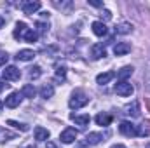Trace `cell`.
Segmentation results:
<instances>
[{"mask_svg": "<svg viewBox=\"0 0 150 148\" xmlns=\"http://www.w3.org/2000/svg\"><path fill=\"white\" fill-rule=\"evenodd\" d=\"M89 103V98L84 94V92H80V91H77L72 94V98H70V101H68V105H70V108L72 110H79V108H82V106H86Z\"/></svg>", "mask_w": 150, "mask_h": 148, "instance_id": "obj_1", "label": "cell"}, {"mask_svg": "<svg viewBox=\"0 0 150 148\" xmlns=\"http://www.w3.org/2000/svg\"><path fill=\"white\" fill-rule=\"evenodd\" d=\"M119 131H120L122 136H127V138H134V136H138V127H136L133 122H127V120L120 122Z\"/></svg>", "mask_w": 150, "mask_h": 148, "instance_id": "obj_2", "label": "cell"}, {"mask_svg": "<svg viewBox=\"0 0 150 148\" xmlns=\"http://www.w3.org/2000/svg\"><path fill=\"white\" fill-rule=\"evenodd\" d=\"M115 92H117L119 96L126 98V96H131V94L134 92V87H133L129 82H119V84H115Z\"/></svg>", "mask_w": 150, "mask_h": 148, "instance_id": "obj_3", "label": "cell"}, {"mask_svg": "<svg viewBox=\"0 0 150 148\" xmlns=\"http://www.w3.org/2000/svg\"><path fill=\"white\" fill-rule=\"evenodd\" d=\"M19 78H21V72H19V68H16V66H7V68L4 70V80L16 82V80H19Z\"/></svg>", "mask_w": 150, "mask_h": 148, "instance_id": "obj_4", "label": "cell"}, {"mask_svg": "<svg viewBox=\"0 0 150 148\" xmlns=\"http://www.w3.org/2000/svg\"><path fill=\"white\" fill-rule=\"evenodd\" d=\"M75 138H77V131H75L74 127H67L61 134H59V140L63 141V143H74L75 141Z\"/></svg>", "mask_w": 150, "mask_h": 148, "instance_id": "obj_5", "label": "cell"}, {"mask_svg": "<svg viewBox=\"0 0 150 148\" xmlns=\"http://www.w3.org/2000/svg\"><path fill=\"white\" fill-rule=\"evenodd\" d=\"M21 103V94L19 92H11L7 98H5V106L7 108H18Z\"/></svg>", "mask_w": 150, "mask_h": 148, "instance_id": "obj_6", "label": "cell"}, {"mask_svg": "<svg viewBox=\"0 0 150 148\" xmlns=\"http://www.w3.org/2000/svg\"><path fill=\"white\" fill-rule=\"evenodd\" d=\"M21 9H23L25 14H35L38 9H40V2H33V0L23 2V4H21Z\"/></svg>", "mask_w": 150, "mask_h": 148, "instance_id": "obj_7", "label": "cell"}, {"mask_svg": "<svg viewBox=\"0 0 150 148\" xmlns=\"http://www.w3.org/2000/svg\"><path fill=\"white\" fill-rule=\"evenodd\" d=\"M127 52H131V44H127V42H119L117 45H113V54H115V56H126Z\"/></svg>", "mask_w": 150, "mask_h": 148, "instance_id": "obj_8", "label": "cell"}, {"mask_svg": "<svg viewBox=\"0 0 150 148\" xmlns=\"http://www.w3.org/2000/svg\"><path fill=\"white\" fill-rule=\"evenodd\" d=\"M30 32V28L26 26V23H23V21H19L18 25H16V30H14V38L16 40H21V38L26 37V33Z\"/></svg>", "mask_w": 150, "mask_h": 148, "instance_id": "obj_9", "label": "cell"}, {"mask_svg": "<svg viewBox=\"0 0 150 148\" xmlns=\"http://www.w3.org/2000/svg\"><path fill=\"white\" fill-rule=\"evenodd\" d=\"M133 72H134L133 66H122V68L115 73V77L119 78V82H127V78L133 75Z\"/></svg>", "mask_w": 150, "mask_h": 148, "instance_id": "obj_10", "label": "cell"}, {"mask_svg": "<svg viewBox=\"0 0 150 148\" xmlns=\"http://www.w3.org/2000/svg\"><path fill=\"white\" fill-rule=\"evenodd\" d=\"M91 28H93V33H94L96 37H105L107 32H108L103 21H94V23L91 25Z\"/></svg>", "mask_w": 150, "mask_h": 148, "instance_id": "obj_11", "label": "cell"}, {"mask_svg": "<svg viewBox=\"0 0 150 148\" xmlns=\"http://www.w3.org/2000/svg\"><path fill=\"white\" fill-rule=\"evenodd\" d=\"M91 56H93V59H101V58H105V56H107V51H105L103 44H94V45L91 47Z\"/></svg>", "mask_w": 150, "mask_h": 148, "instance_id": "obj_12", "label": "cell"}, {"mask_svg": "<svg viewBox=\"0 0 150 148\" xmlns=\"http://www.w3.org/2000/svg\"><path fill=\"white\" fill-rule=\"evenodd\" d=\"M33 58H35V52L32 49H23V51H19L16 54V59L18 61H32Z\"/></svg>", "mask_w": 150, "mask_h": 148, "instance_id": "obj_13", "label": "cell"}, {"mask_svg": "<svg viewBox=\"0 0 150 148\" xmlns=\"http://www.w3.org/2000/svg\"><path fill=\"white\" fill-rule=\"evenodd\" d=\"M94 120H96V124H98V125L107 127V125H110V124H112V115H108V113H98Z\"/></svg>", "mask_w": 150, "mask_h": 148, "instance_id": "obj_14", "label": "cell"}, {"mask_svg": "<svg viewBox=\"0 0 150 148\" xmlns=\"http://www.w3.org/2000/svg\"><path fill=\"white\" fill-rule=\"evenodd\" d=\"M124 113L129 115V117H140V105H138V101H133L131 105H127L124 108Z\"/></svg>", "mask_w": 150, "mask_h": 148, "instance_id": "obj_15", "label": "cell"}, {"mask_svg": "<svg viewBox=\"0 0 150 148\" xmlns=\"http://www.w3.org/2000/svg\"><path fill=\"white\" fill-rule=\"evenodd\" d=\"M70 118L75 120V124H79L80 127H86V125H89V122H91V117H89V115H75V113H72Z\"/></svg>", "mask_w": 150, "mask_h": 148, "instance_id": "obj_16", "label": "cell"}, {"mask_svg": "<svg viewBox=\"0 0 150 148\" xmlns=\"http://www.w3.org/2000/svg\"><path fill=\"white\" fill-rule=\"evenodd\" d=\"M113 78H115V72H105V73H100L96 77V82H98L100 85H105V84H108Z\"/></svg>", "mask_w": 150, "mask_h": 148, "instance_id": "obj_17", "label": "cell"}, {"mask_svg": "<svg viewBox=\"0 0 150 148\" xmlns=\"http://www.w3.org/2000/svg\"><path fill=\"white\" fill-rule=\"evenodd\" d=\"M101 140H103V134L101 132H89L86 136V145H98Z\"/></svg>", "mask_w": 150, "mask_h": 148, "instance_id": "obj_18", "label": "cell"}, {"mask_svg": "<svg viewBox=\"0 0 150 148\" xmlns=\"http://www.w3.org/2000/svg\"><path fill=\"white\" fill-rule=\"evenodd\" d=\"M35 94H37V89L33 87V84H26V85H23V89H21V96H25V98H35Z\"/></svg>", "mask_w": 150, "mask_h": 148, "instance_id": "obj_19", "label": "cell"}, {"mask_svg": "<svg viewBox=\"0 0 150 148\" xmlns=\"http://www.w3.org/2000/svg\"><path fill=\"white\" fill-rule=\"evenodd\" d=\"M131 30H133L131 23H120L119 26H115V33L117 35H127V33H131Z\"/></svg>", "mask_w": 150, "mask_h": 148, "instance_id": "obj_20", "label": "cell"}, {"mask_svg": "<svg viewBox=\"0 0 150 148\" xmlns=\"http://www.w3.org/2000/svg\"><path fill=\"white\" fill-rule=\"evenodd\" d=\"M35 140L38 141H45V140H49V131L45 129V127H35Z\"/></svg>", "mask_w": 150, "mask_h": 148, "instance_id": "obj_21", "label": "cell"}, {"mask_svg": "<svg viewBox=\"0 0 150 148\" xmlns=\"http://www.w3.org/2000/svg\"><path fill=\"white\" fill-rule=\"evenodd\" d=\"M52 94H54V87H52L51 84H45V85L40 89V96L45 98V99H47V98H52Z\"/></svg>", "mask_w": 150, "mask_h": 148, "instance_id": "obj_22", "label": "cell"}, {"mask_svg": "<svg viewBox=\"0 0 150 148\" xmlns=\"http://www.w3.org/2000/svg\"><path fill=\"white\" fill-rule=\"evenodd\" d=\"M7 125H11V127H14V129H19V131H23V132H26V131L30 129L26 124H19V122H16V120H7Z\"/></svg>", "mask_w": 150, "mask_h": 148, "instance_id": "obj_23", "label": "cell"}, {"mask_svg": "<svg viewBox=\"0 0 150 148\" xmlns=\"http://www.w3.org/2000/svg\"><path fill=\"white\" fill-rule=\"evenodd\" d=\"M65 78H67V68L65 66H58L56 68V80L65 82Z\"/></svg>", "mask_w": 150, "mask_h": 148, "instance_id": "obj_24", "label": "cell"}, {"mask_svg": "<svg viewBox=\"0 0 150 148\" xmlns=\"http://www.w3.org/2000/svg\"><path fill=\"white\" fill-rule=\"evenodd\" d=\"M30 78H32V80H35V78H38V77H40V75H42V68H40V66H33V68H30Z\"/></svg>", "mask_w": 150, "mask_h": 148, "instance_id": "obj_25", "label": "cell"}, {"mask_svg": "<svg viewBox=\"0 0 150 148\" xmlns=\"http://www.w3.org/2000/svg\"><path fill=\"white\" fill-rule=\"evenodd\" d=\"M37 30H38V33H40V35H42V33H45V32H47V25L38 21V23H37Z\"/></svg>", "mask_w": 150, "mask_h": 148, "instance_id": "obj_26", "label": "cell"}, {"mask_svg": "<svg viewBox=\"0 0 150 148\" xmlns=\"http://www.w3.org/2000/svg\"><path fill=\"white\" fill-rule=\"evenodd\" d=\"M101 18H103V19H105V21H108V19H112V12H110V11H107V9H105V11H103V12H101Z\"/></svg>", "mask_w": 150, "mask_h": 148, "instance_id": "obj_27", "label": "cell"}, {"mask_svg": "<svg viewBox=\"0 0 150 148\" xmlns=\"http://www.w3.org/2000/svg\"><path fill=\"white\" fill-rule=\"evenodd\" d=\"M7 59H9V56H7L5 52H0V66H4V65L7 63Z\"/></svg>", "mask_w": 150, "mask_h": 148, "instance_id": "obj_28", "label": "cell"}, {"mask_svg": "<svg viewBox=\"0 0 150 148\" xmlns=\"http://www.w3.org/2000/svg\"><path fill=\"white\" fill-rule=\"evenodd\" d=\"M89 5H93V7H103V2H98V0H89Z\"/></svg>", "mask_w": 150, "mask_h": 148, "instance_id": "obj_29", "label": "cell"}, {"mask_svg": "<svg viewBox=\"0 0 150 148\" xmlns=\"http://www.w3.org/2000/svg\"><path fill=\"white\" fill-rule=\"evenodd\" d=\"M7 80H0V91H4V89H7L9 87V84H5Z\"/></svg>", "mask_w": 150, "mask_h": 148, "instance_id": "obj_30", "label": "cell"}, {"mask_svg": "<svg viewBox=\"0 0 150 148\" xmlns=\"http://www.w3.org/2000/svg\"><path fill=\"white\" fill-rule=\"evenodd\" d=\"M45 148H59L54 141H47V145H45Z\"/></svg>", "mask_w": 150, "mask_h": 148, "instance_id": "obj_31", "label": "cell"}, {"mask_svg": "<svg viewBox=\"0 0 150 148\" xmlns=\"http://www.w3.org/2000/svg\"><path fill=\"white\" fill-rule=\"evenodd\" d=\"M112 148H126L124 145H120V143H117V145H112Z\"/></svg>", "mask_w": 150, "mask_h": 148, "instance_id": "obj_32", "label": "cell"}, {"mask_svg": "<svg viewBox=\"0 0 150 148\" xmlns=\"http://www.w3.org/2000/svg\"><path fill=\"white\" fill-rule=\"evenodd\" d=\"M4 23H5V19H4V18H2V16H0V28H2V26H4Z\"/></svg>", "mask_w": 150, "mask_h": 148, "instance_id": "obj_33", "label": "cell"}, {"mask_svg": "<svg viewBox=\"0 0 150 148\" xmlns=\"http://www.w3.org/2000/svg\"><path fill=\"white\" fill-rule=\"evenodd\" d=\"M2 108H4V103H2V101H0V111H2Z\"/></svg>", "mask_w": 150, "mask_h": 148, "instance_id": "obj_34", "label": "cell"}, {"mask_svg": "<svg viewBox=\"0 0 150 148\" xmlns=\"http://www.w3.org/2000/svg\"><path fill=\"white\" fill-rule=\"evenodd\" d=\"M145 148H150V141H149V143H147V147H145Z\"/></svg>", "mask_w": 150, "mask_h": 148, "instance_id": "obj_35", "label": "cell"}, {"mask_svg": "<svg viewBox=\"0 0 150 148\" xmlns=\"http://www.w3.org/2000/svg\"><path fill=\"white\" fill-rule=\"evenodd\" d=\"M77 148H86V147H82V145H79V147H77Z\"/></svg>", "mask_w": 150, "mask_h": 148, "instance_id": "obj_36", "label": "cell"}]
</instances>
